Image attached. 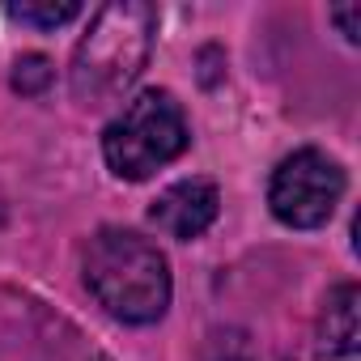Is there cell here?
Segmentation results:
<instances>
[{
  "instance_id": "52a82bcc",
  "label": "cell",
  "mask_w": 361,
  "mask_h": 361,
  "mask_svg": "<svg viewBox=\"0 0 361 361\" xmlns=\"http://www.w3.org/2000/svg\"><path fill=\"white\" fill-rule=\"evenodd\" d=\"M9 13H13L18 22H26V26L56 30V26L73 22V18L81 13V5H77V0H64V5H9Z\"/></svg>"
},
{
  "instance_id": "277c9868",
  "label": "cell",
  "mask_w": 361,
  "mask_h": 361,
  "mask_svg": "<svg viewBox=\"0 0 361 361\" xmlns=\"http://www.w3.org/2000/svg\"><path fill=\"white\" fill-rule=\"evenodd\" d=\"M340 196H344V170L319 149H298L293 157H285L268 188V204H272L276 221H285L293 230L323 226L336 213Z\"/></svg>"
},
{
  "instance_id": "ba28073f",
  "label": "cell",
  "mask_w": 361,
  "mask_h": 361,
  "mask_svg": "<svg viewBox=\"0 0 361 361\" xmlns=\"http://www.w3.org/2000/svg\"><path fill=\"white\" fill-rule=\"evenodd\" d=\"M51 85V60L47 56H22L13 64V90L18 94H43Z\"/></svg>"
},
{
  "instance_id": "9c48e42d",
  "label": "cell",
  "mask_w": 361,
  "mask_h": 361,
  "mask_svg": "<svg viewBox=\"0 0 361 361\" xmlns=\"http://www.w3.org/2000/svg\"><path fill=\"white\" fill-rule=\"evenodd\" d=\"M357 18H361V5H344V9H331V22H340V30H344V39L348 43H357Z\"/></svg>"
},
{
  "instance_id": "6da1fadb",
  "label": "cell",
  "mask_w": 361,
  "mask_h": 361,
  "mask_svg": "<svg viewBox=\"0 0 361 361\" xmlns=\"http://www.w3.org/2000/svg\"><path fill=\"white\" fill-rule=\"evenodd\" d=\"M153 30H157V13L145 0L102 5L90 22L85 39L77 43L73 68H68L73 98L81 106H106V102L123 98V90L149 64Z\"/></svg>"
},
{
  "instance_id": "3957f363",
  "label": "cell",
  "mask_w": 361,
  "mask_h": 361,
  "mask_svg": "<svg viewBox=\"0 0 361 361\" xmlns=\"http://www.w3.org/2000/svg\"><path fill=\"white\" fill-rule=\"evenodd\" d=\"M188 140H192L188 136V119H183V106L174 102V94L145 90L102 132V153H106V166L119 178L140 183V178H149L157 166L174 161L188 149Z\"/></svg>"
},
{
  "instance_id": "8992f818",
  "label": "cell",
  "mask_w": 361,
  "mask_h": 361,
  "mask_svg": "<svg viewBox=\"0 0 361 361\" xmlns=\"http://www.w3.org/2000/svg\"><path fill=\"white\" fill-rule=\"evenodd\" d=\"M323 348L331 357H348L357 353V285H336L327 293V310H323Z\"/></svg>"
},
{
  "instance_id": "7a4b0ae2",
  "label": "cell",
  "mask_w": 361,
  "mask_h": 361,
  "mask_svg": "<svg viewBox=\"0 0 361 361\" xmlns=\"http://www.w3.org/2000/svg\"><path fill=\"white\" fill-rule=\"evenodd\" d=\"M85 285L123 323H153L170 306V264L136 230H98L85 247Z\"/></svg>"
},
{
  "instance_id": "5b68a950",
  "label": "cell",
  "mask_w": 361,
  "mask_h": 361,
  "mask_svg": "<svg viewBox=\"0 0 361 361\" xmlns=\"http://www.w3.org/2000/svg\"><path fill=\"white\" fill-rule=\"evenodd\" d=\"M217 209H221V196H217V188L209 183V178H183V183L166 188L153 200L149 221L161 234L178 238V243H192L217 221Z\"/></svg>"
}]
</instances>
